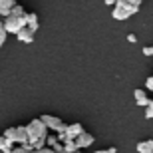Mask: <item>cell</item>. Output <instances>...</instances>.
I'll return each mask as SVG.
<instances>
[{
  "label": "cell",
  "mask_w": 153,
  "mask_h": 153,
  "mask_svg": "<svg viewBox=\"0 0 153 153\" xmlns=\"http://www.w3.org/2000/svg\"><path fill=\"white\" fill-rule=\"evenodd\" d=\"M16 4H18L16 0H0V18L4 20V18L10 14V10H12Z\"/></svg>",
  "instance_id": "30bf717a"
},
{
  "label": "cell",
  "mask_w": 153,
  "mask_h": 153,
  "mask_svg": "<svg viewBox=\"0 0 153 153\" xmlns=\"http://www.w3.org/2000/svg\"><path fill=\"white\" fill-rule=\"evenodd\" d=\"M4 42H6V32H4V28H2V18H0V48H2Z\"/></svg>",
  "instance_id": "d6986e66"
},
{
  "label": "cell",
  "mask_w": 153,
  "mask_h": 153,
  "mask_svg": "<svg viewBox=\"0 0 153 153\" xmlns=\"http://www.w3.org/2000/svg\"><path fill=\"white\" fill-rule=\"evenodd\" d=\"M115 4L127 8L131 14H137L139 12V6H141V0H115Z\"/></svg>",
  "instance_id": "52a82bcc"
},
{
  "label": "cell",
  "mask_w": 153,
  "mask_h": 153,
  "mask_svg": "<svg viewBox=\"0 0 153 153\" xmlns=\"http://www.w3.org/2000/svg\"><path fill=\"white\" fill-rule=\"evenodd\" d=\"M137 151H139V153H153V139L139 141V143H137Z\"/></svg>",
  "instance_id": "4fadbf2b"
},
{
  "label": "cell",
  "mask_w": 153,
  "mask_h": 153,
  "mask_svg": "<svg viewBox=\"0 0 153 153\" xmlns=\"http://www.w3.org/2000/svg\"><path fill=\"white\" fill-rule=\"evenodd\" d=\"M30 153H40V151H36V149H32V151H30Z\"/></svg>",
  "instance_id": "4316f807"
},
{
  "label": "cell",
  "mask_w": 153,
  "mask_h": 153,
  "mask_svg": "<svg viewBox=\"0 0 153 153\" xmlns=\"http://www.w3.org/2000/svg\"><path fill=\"white\" fill-rule=\"evenodd\" d=\"M145 117H147V119H153V97L149 100L147 105H145Z\"/></svg>",
  "instance_id": "2e32d148"
},
{
  "label": "cell",
  "mask_w": 153,
  "mask_h": 153,
  "mask_svg": "<svg viewBox=\"0 0 153 153\" xmlns=\"http://www.w3.org/2000/svg\"><path fill=\"white\" fill-rule=\"evenodd\" d=\"M129 16H133L127 8H123V6L119 4H114V10H111V18H115V20H127Z\"/></svg>",
  "instance_id": "ba28073f"
},
{
  "label": "cell",
  "mask_w": 153,
  "mask_h": 153,
  "mask_svg": "<svg viewBox=\"0 0 153 153\" xmlns=\"http://www.w3.org/2000/svg\"><path fill=\"white\" fill-rule=\"evenodd\" d=\"M40 121L46 125V129L48 131H58L60 129V125H62V119L56 117V115H50V114H44L40 117Z\"/></svg>",
  "instance_id": "277c9868"
},
{
  "label": "cell",
  "mask_w": 153,
  "mask_h": 153,
  "mask_svg": "<svg viewBox=\"0 0 153 153\" xmlns=\"http://www.w3.org/2000/svg\"><path fill=\"white\" fill-rule=\"evenodd\" d=\"M133 97H135V103L141 105V108H145L149 103V97H147V94H145V90H135L133 91Z\"/></svg>",
  "instance_id": "7c38bea8"
},
{
  "label": "cell",
  "mask_w": 153,
  "mask_h": 153,
  "mask_svg": "<svg viewBox=\"0 0 153 153\" xmlns=\"http://www.w3.org/2000/svg\"><path fill=\"white\" fill-rule=\"evenodd\" d=\"M145 88H147V90H151V91H153V76H149V78L145 79Z\"/></svg>",
  "instance_id": "44dd1931"
},
{
  "label": "cell",
  "mask_w": 153,
  "mask_h": 153,
  "mask_svg": "<svg viewBox=\"0 0 153 153\" xmlns=\"http://www.w3.org/2000/svg\"><path fill=\"white\" fill-rule=\"evenodd\" d=\"M52 149H54V151H56V153H66V149H64V145H62V143H60V141H58V143H56V145H54V147H52Z\"/></svg>",
  "instance_id": "ffe728a7"
},
{
  "label": "cell",
  "mask_w": 153,
  "mask_h": 153,
  "mask_svg": "<svg viewBox=\"0 0 153 153\" xmlns=\"http://www.w3.org/2000/svg\"><path fill=\"white\" fill-rule=\"evenodd\" d=\"M26 28H30L32 30V32H36V30H38V14H36V12H26Z\"/></svg>",
  "instance_id": "8fae6325"
},
{
  "label": "cell",
  "mask_w": 153,
  "mask_h": 153,
  "mask_svg": "<svg viewBox=\"0 0 153 153\" xmlns=\"http://www.w3.org/2000/svg\"><path fill=\"white\" fill-rule=\"evenodd\" d=\"M34 34H36V32H32L30 28L24 26V28H20L16 32V38L20 40V42H24V44H32V42H34Z\"/></svg>",
  "instance_id": "8992f818"
},
{
  "label": "cell",
  "mask_w": 153,
  "mask_h": 153,
  "mask_svg": "<svg viewBox=\"0 0 153 153\" xmlns=\"http://www.w3.org/2000/svg\"><path fill=\"white\" fill-rule=\"evenodd\" d=\"M74 153H82V151H79V149H78V151H74Z\"/></svg>",
  "instance_id": "f1b7e54d"
},
{
  "label": "cell",
  "mask_w": 153,
  "mask_h": 153,
  "mask_svg": "<svg viewBox=\"0 0 153 153\" xmlns=\"http://www.w3.org/2000/svg\"><path fill=\"white\" fill-rule=\"evenodd\" d=\"M2 137H6V139H8V141H12V143L24 145V143H28V135H26V125H18V127H8V129H4Z\"/></svg>",
  "instance_id": "3957f363"
},
{
  "label": "cell",
  "mask_w": 153,
  "mask_h": 153,
  "mask_svg": "<svg viewBox=\"0 0 153 153\" xmlns=\"http://www.w3.org/2000/svg\"><path fill=\"white\" fill-rule=\"evenodd\" d=\"M143 56H153V46H145L143 48Z\"/></svg>",
  "instance_id": "7402d4cb"
},
{
  "label": "cell",
  "mask_w": 153,
  "mask_h": 153,
  "mask_svg": "<svg viewBox=\"0 0 153 153\" xmlns=\"http://www.w3.org/2000/svg\"><path fill=\"white\" fill-rule=\"evenodd\" d=\"M135 36H133V34H127V42H131V44H133V42H135Z\"/></svg>",
  "instance_id": "cb8c5ba5"
},
{
  "label": "cell",
  "mask_w": 153,
  "mask_h": 153,
  "mask_svg": "<svg viewBox=\"0 0 153 153\" xmlns=\"http://www.w3.org/2000/svg\"><path fill=\"white\" fill-rule=\"evenodd\" d=\"M62 145H64V149H66V153H74V151H78V147H76V141H74V139H66Z\"/></svg>",
  "instance_id": "9a60e30c"
},
{
  "label": "cell",
  "mask_w": 153,
  "mask_h": 153,
  "mask_svg": "<svg viewBox=\"0 0 153 153\" xmlns=\"http://www.w3.org/2000/svg\"><path fill=\"white\" fill-rule=\"evenodd\" d=\"M12 149H14V143L0 135V151H2V153H12Z\"/></svg>",
  "instance_id": "5bb4252c"
},
{
  "label": "cell",
  "mask_w": 153,
  "mask_h": 153,
  "mask_svg": "<svg viewBox=\"0 0 153 153\" xmlns=\"http://www.w3.org/2000/svg\"><path fill=\"white\" fill-rule=\"evenodd\" d=\"M84 127H82V123H70L68 129H66V139H76L78 135H82L84 133Z\"/></svg>",
  "instance_id": "9c48e42d"
},
{
  "label": "cell",
  "mask_w": 153,
  "mask_h": 153,
  "mask_svg": "<svg viewBox=\"0 0 153 153\" xmlns=\"http://www.w3.org/2000/svg\"><path fill=\"white\" fill-rule=\"evenodd\" d=\"M105 153H117V149H115V147H109V149H105Z\"/></svg>",
  "instance_id": "d4e9b609"
},
{
  "label": "cell",
  "mask_w": 153,
  "mask_h": 153,
  "mask_svg": "<svg viewBox=\"0 0 153 153\" xmlns=\"http://www.w3.org/2000/svg\"><path fill=\"white\" fill-rule=\"evenodd\" d=\"M26 14H22V16H18V14H8V16L2 20V28H4V32L8 34H16L20 28H24L26 26Z\"/></svg>",
  "instance_id": "7a4b0ae2"
},
{
  "label": "cell",
  "mask_w": 153,
  "mask_h": 153,
  "mask_svg": "<svg viewBox=\"0 0 153 153\" xmlns=\"http://www.w3.org/2000/svg\"><path fill=\"white\" fill-rule=\"evenodd\" d=\"M103 2H105L108 6H114V4H115V0H103Z\"/></svg>",
  "instance_id": "484cf974"
},
{
  "label": "cell",
  "mask_w": 153,
  "mask_h": 153,
  "mask_svg": "<svg viewBox=\"0 0 153 153\" xmlns=\"http://www.w3.org/2000/svg\"><path fill=\"white\" fill-rule=\"evenodd\" d=\"M96 153H105V151H96Z\"/></svg>",
  "instance_id": "83f0119b"
},
{
  "label": "cell",
  "mask_w": 153,
  "mask_h": 153,
  "mask_svg": "<svg viewBox=\"0 0 153 153\" xmlns=\"http://www.w3.org/2000/svg\"><path fill=\"white\" fill-rule=\"evenodd\" d=\"M58 143V137L56 135H50V133H48V137H46V147H54V145H56Z\"/></svg>",
  "instance_id": "e0dca14e"
},
{
  "label": "cell",
  "mask_w": 153,
  "mask_h": 153,
  "mask_svg": "<svg viewBox=\"0 0 153 153\" xmlns=\"http://www.w3.org/2000/svg\"><path fill=\"white\" fill-rule=\"evenodd\" d=\"M50 131L46 129V125L40 121V117L32 119L28 125H26V135H28V145L36 151H40L42 147H46V137H48Z\"/></svg>",
  "instance_id": "6da1fadb"
},
{
  "label": "cell",
  "mask_w": 153,
  "mask_h": 153,
  "mask_svg": "<svg viewBox=\"0 0 153 153\" xmlns=\"http://www.w3.org/2000/svg\"><path fill=\"white\" fill-rule=\"evenodd\" d=\"M94 139H96V137L91 135V133H88V131H84L82 135H78V137H76L74 141H76V147H78L79 151H82L84 147H91V145H94Z\"/></svg>",
  "instance_id": "5b68a950"
},
{
  "label": "cell",
  "mask_w": 153,
  "mask_h": 153,
  "mask_svg": "<svg viewBox=\"0 0 153 153\" xmlns=\"http://www.w3.org/2000/svg\"><path fill=\"white\" fill-rule=\"evenodd\" d=\"M40 153H56V151L50 149V147H42V149H40Z\"/></svg>",
  "instance_id": "603a6c76"
},
{
  "label": "cell",
  "mask_w": 153,
  "mask_h": 153,
  "mask_svg": "<svg viewBox=\"0 0 153 153\" xmlns=\"http://www.w3.org/2000/svg\"><path fill=\"white\" fill-rule=\"evenodd\" d=\"M10 14H18V16H22V14H26V10H24V6L16 4V6H14V8L10 10Z\"/></svg>",
  "instance_id": "ac0fdd59"
}]
</instances>
